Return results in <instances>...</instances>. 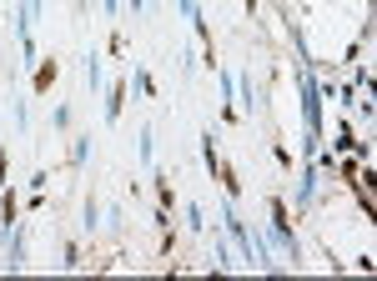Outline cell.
I'll return each mask as SVG.
<instances>
[{"label": "cell", "mask_w": 377, "mask_h": 281, "mask_svg": "<svg viewBox=\"0 0 377 281\" xmlns=\"http://www.w3.org/2000/svg\"><path fill=\"white\" fill-rule=\"evenodd\" d=\"M0 241H6V256H0V266L6 271H26V261H30V231L26 226H11V231H0Z\"/></svg>", "instance_id": "2"}, {"label": "cell", "mask_w": 377, "mask_h": 281, "mask_svg": "<svg viewBox=\"0 0 377 281\" xmlns=\"http://www.w3.org/2000/svg\"><path fill=\"white\" fill-rule=\"evenodd\" d=\"M11 116H16V131H30V101H26V96H16Z\"/></svg>", "instance_id": "14"}, {"label": "cell", "mask_w": 377, "mask_h": 281, "mask_svg": "<svg viewBox=\"0 0 377 281\" xmlns=\"http://www.w3.org/2000/svg\"><path fill=\"white\" fill-rule=\"evenodd\" d=\"M106 126H121V105H126V96H131V81H106Z\"/></svg>", "instance_id": "3"}, {"label": "cell", "mask_w": 377, "mask_h": 281, "mask_svg": "<svg viewBox=\"0 0 377 281\" xmlns=\"http://www.w3.org/2000/svg\"><path fill=\"white\" fill-rule=\"evenodd\" d=\"M56 71H61V61H56V55H45V61L30 71V91H35V96H45L50 86H56Z\"/></svg>", "instance_id": "5"}, {"label": "cell", "mask_w": 377, "mask_h": 281, "mask_svg": "<svg viewBox=\"0 0 377 281\" xmlns=\"http://www.w3.org/2000/svg\"><path fill=\"white\" fill-rule=\"evenodd\" d=\"M16 201H21V196H16L11 186L0 191V231H11V226H16Z\"/></svg>", "instance_id": "9"}, {"label": "cell", "mask_w": 377, "mask_h": 281, "mask_svg": "<svg viewBox=\"0 0 377 281\" xmlns=\"http://www.w3.org/2000/svg\"><path fill=\"white\" fill-rule=\"evenodd\" d=\"M272 246H282V256L297 266L302 261V241H297V231H292V221H287V206H282V196L272 201Z\"/></svg>", "instance_id": "1"}, {"label": "cell", "mask_w": 377, "mask_h": 281, "mask_svg": "<svg viewBox=\"0 0 377 281\" xmlns=\"http://www.w3.org/2000/svg\"><path fill=\"white\" fill-rule=\"evenodd\" d=\"M222 81V105H237V71H217Z\"/></svg>", "instance_id": "13"}, {"label": "cell", "mask_w": 377, "mask_h": 281, "mask_svg": "<svg viewBox=\"0 0 377 281\" xmlns=\"http://www.w3.org/2000/svg\"><path fill=\"white\" fill-rule=\"evenodd\" d=\"M86 161H91V131H81V136H76V146H71V171H81Z\"/></svg>", "instance_id": "11"}, {"label": "cell", "mask_w": 377, "mask_h": 281, "mask_svg": "<svg viewBox=\"0 0 377 281\" xmlns=\"http://www.w3.org/2000/svg\"><path fill=\"white\" fill-rule=\"evenodd\" d=\"M96 6H101L106 21H121V0H96Z\"/></svg>", "instance_id": "18"}, {"label": "cell", "mask_w": 377, "mask_h": 281, "mask_svg": "<svg viewBox=\"0 0 377 281\" xmlns=\"http://www.w3.org/2000/svg\"><path fill=\"white\" fill-rule=\"evenodd\" d=\"M126 6H131V11H136V16H141V11H146V6H151V0H126Z\"/></svg>", "instance_id": "20"}, {"label": "cell", "mask_w": 377, "mask_h": 281, "mask_svg": "<svg viewBox=\"0 0 377 281\" xmlns=\"http://www.w3.org/2000/svg\"><path fill=\"white\" fill-rule=\"evenodd\" d=\"M86 86H91L96 96L106 91V71H101V55H96V50H86Z\"/></svg>", "instance_id": "7"}, {"label": "cell", "mask_w": 377, "mask_h": 281, "mask_svg": "<svg viewBox=\"0 0 377 281\" xmlns=\"http://www.w3.org/2000/svg\"><path fill=\"white\" fill-rule=\"evenodd\" d=\"M81 226H86V231H101V206H96V196H81Z\"/></svg>", "instance_id": "10"}, {"label": "cell", "mask_w": 377, "mask_h": 281, "mask_svg": "<svg viewBox=\"0 0 377 281\" xmlns=\"http://www.w3.org/2000/svg\"><path fill=\"white\" fill-rule=\"evenodd\" d=\"M136 161L146 171H156V131L151 126H141V136H136Z\"/></svg>", "instance_id": "6"}, {"label": "cell", "mask_w": 377, "mask_h": 281, "mask_svg": "<svg viewBox=\"0 0 377 281\" xmlns=\"http://www.w3.org/2000/svg\"><path fill=\"white\" fill-rule=\"evenodd\" d=\"M61 266H66V271L81 266V241H66V246H61Z\"/></svg>", "instance_id": "17"}, {"label": "cell", "mask_w": 377, "mask_h": 281, "mask_svg": "<svg viewBox=\"0 0 377 281\" xmlns=\"http://www.w3.org/2000/svg\"><path fill=\"white\" fill-rule=\"evenodd\" d=\"M176 6H181V16H186V21H196V16H201V11H196V0H176Z\"/></svg>", "instance_id": "19"}, {"label": "cell", "mask_w": 377, "mask_h": 281, "mask_svg": "<svg viewBox=\"0 0 377 281\" xmlns=\"http://www.w3.org/2000/svg\"><path fill=\"white\" fill-rule=\"evenodd\" d=\"M131 91H136V96H156V76H151V71H136V76H131Z\"/></svg>", "instance_id": "16"}, {"label": "cell", "mask_w": 377, "mask_h": 281, "mask_svg": "<svg viewBox=\"0 0 377 281\" xmlns=\"http://www.w3.org/2000/svg\"><path fill=\"white\" fill-rule=\"evenodd\" d=\"M201 161H206V171H211V176L222 171V156H217V136H211V131H201Z\"/></svg>", "instance_id": "8"}, {"label": "cell", "mask_w": 377, "mask_h": 281, "mask_svg": "<svg viewBox=\"0 0 377 281\" xmlns=\"http://www.w3.org/2000/svg\"><path fill=\"white\" fill-rule=\"evenodd\" d=\"M186 226H191L196 236L206 231V211H201V201H186Z\"/></svg>", "instance_id": "15"}, {"label": "cell", "mask_w": 377, "mask_h": 281, "mask_svg": "<svg viewBox=\"0 0 377 281\" xmlns=\"http://www.w3.org/2000/svg\"><path fill=\"white\" fill-rule=\"evenodd\" d=\"M76 11H81V16H86V11H91V0H76Z\"/></svg>", "instance_id": "21"}, {"label": "cell", "mask_w": 377, "mask_h": 281, "mask_svg": "<svg viewBox=\"0 0 377 281\" xmlns=\"http://www.w3.org/2000/svg\"><path fill=\"white\" fill-rule=\"evenodd\" d=\"M71 121H76V110H71V105H56V110H50V131H61V136H66Z\"/></svg>", "instance_id": "12"}, {"label": "cell", "mask_w": 377, "mask_h": 281, "mask_svg": "<svg viewBox=\"0 0 377 281\" xmlns=\"http://www.w3.org/2000/svg\"><path fill=\"white\" fill-rule=\"evenodd\" d=\"M317 171H322L317 161H307V166H302V176H297V191H292V206H297V211H307V206L317 201Z\"/></svg>", "instance_id": "4"}]
</instances>
